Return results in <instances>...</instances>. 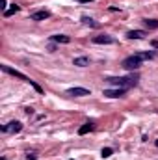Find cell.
<instances>
[{"instance_id":"obj_1","label":"cell","mask_w":158,"mask_h":160,"mask_svg":"<svg viewBox=\"0 0 158 160\" xmlns=\"http://www.w3.org/2000/svg\"><path fill=\"white\" fill-rule=\"evenodd\" d=\"M138 80H140L138 75H130V77H119V78H106V82L114 86H121V88H128V86H136Z\"/></svg>"},{"instance_id":"obj_2","label":"cell","mask_w":158,"mask_h":160,"mask_svg":"<svg viewBox=\"0 0 158 160\" xmlns=\"http://www.w3.org/2000/svg\"><path fill=\"white\" fill-rule=\"evenodd\" d=\"M140 65H141V60H140L136 54H134V56H128V58L123 60V67H125L126 71H138Z\"/></svg>"},{"instance_id":"obj_3","label":"cell","mask_w":158,"mask_h":160,"mask_svg":"<svg viewBox=\"0 0 158 160\" xmlns=\"http://www.w3.org/2000/svg\"><path fill=\"white\" fill-rule=\"evenodd\" d=\"M0 67H2V71H4V73H7V75H11V77H17V78L24 80V82H30V78H28L26 75H22L21 71L13 69V67H9V65H0Z\"/></svg>"},{"instance_id":"obj_4","label":"cell","mask_w":158,"mask_h":160,"mask_svg":"<svg viewBox=\"0 0 158 160\" xmlns=\"http://www.w3.org/2000/svg\"><path fill=\"white\" fill-rule=\"evenodd\" d=\"M2 130H4V132H11V134H17V132L22 130V123H21V121H11V123L4 125Z\"/></svg>"},{"instance_id":"obj_5","label":"cell","mask_w":158,"mask_h":160,"mask_svg":"<svg viewBox=\"0 0 158 160\" xmlns=\"http://www.w3.org/2000/svg\"><path fill=\"white\" fill-rule=\"evenodd\" d=\"M126 93V88H117V89H104V97H110V99H119Z\"/></svg>"},{"instance_id":"obj_6","label":"cell","mask_w":158,"mask_h":160,"mask_svg":"<svg viewBox=\"0 0 158 160\" xmlns=\"http://www.w3.org/2000/svg\"><path fill=\"white\" fill-rule=\"evenodd\" d=\"M67 95H71V97H86V95H89V89H86V88H71V89H67Z\"/></svg>"},{"instance_id":"obj_7","label":"cell","mask_w":158,"mask_h":160,"mask_svg":"<svg viewBox=\"0 0 158 160\" xmlns=\"http://www.w3.org/2000/svg\"><path fill=\"white\" fill-rule=\"evenodd\" d=\"M93 43H97V45H110V43H114V38L108 36V34H101V36L93 38Z\"/></svg>"},{"instance_id":"obj_8","label":"cell","mask_w":158,"mask_h":160,"mask_svg":"<svg viewBox=\"0 0 158 160\" xmlns=\"http://www.w3.org/2000/svg\"><path fill=\"white\" fill-rule=\"evenodd\" d=\"M48 17H50V11H47V9H41V11H36V13L30 15L32 21H45V19H48Z\"/></svg>"},{"instance_id":"obj_9","label":"cell","mask_w":158,"mask_h":160,"mask_svg":"<svg viewBox=\"0 0 158 160\" xmlns=\"http://www.w3.org/2000/svg\"><path fill=\"white\" fill-rule=\"evenodd\" d=\"M145 36H147V32H143V30H130V32L126 34L128 39H143Z\"/></svg>"},{"instance_id":"obj_10","label":"cell","mask_w":158,"mask_h":160,"mask_svg":"<svg viewBox=\"0 0 158 160\" xmlns=\"http://www.w3.org/2000/svg\"><path fill=\"white\" fill-rule=\"evenodd\" d=\"M93 128H95V125H93L91 121H87V123H84V125H82V127L78 128V134H80V136H84V134H87V132H91Z\"/></svg>"},{"instance_id":"obj_11","label":"cell","mask_w":158,"mask_h":160,"mask_svg":"<svg viewBox=\"0 0 158 160\" xmlns=\"http://www.w3.org/2000/svg\"><path fill=\"white\" fill-rule=\"evenodd\" d=\"M77 67H86V65H89V58H86V56H80V58H75V62H73Z\"/></svg>"},{"instance_id":"obj_12","label":"cell","mask_w":158,"mask_h":160,"mask_svg":"<svg viewBox=\"0 0 158 160\" xmlns=\"http://www.w3.org/2000/svg\"><path fill=\"white\" fill-rule=\"evenodd\" d=\"M50 41H54V43H69L71 38L69 36H63V34H58V36H52Z\"/></svg>"},{"instance_id":"obj_13","label":"cell","mask_w":158,"mask_h":160,"mask_svg":"<svg viewBox=\"0 0 158 160\" xmlns=\"http://www.w3.org/2000/svg\"><path fill=\"white\" fill-rule=\"evenodd\" d=\"M19 9H21V6H17V4H11V8H7V9L4 11V15H6V17H11V15H15Z\"/></svg>"},{"instance_id":"obj_14","label":"cell","mask_w":158,"mask_h":160,"mask_svg":"<svg viewBox=\"0 0 158 160\" xmlns=\"http://www.w3.org/2000/svg\"><path fill=\"white\" fill-rule=\"evenodd\" d=\"M143 22H145V26H147V28H153V30H156V28H158V21H156V19H145Z\"/></svg>"},{"instance_id":"obj_15","label":"cell","mask_w":158,"mask_h":160,"mask_svg":"<svg viewBox=\"0 0 158 160\" xmlns=\"http://www.w3.org/2000/svg\"><path fill=\"white\" fill-rule=\"evenodd\" d=\"M82 22H84L86 26H91V28H97V26H99V22H95V21L89 19V17H82Z\"/></svg>"},{"instance_id":"obj_16","label":"cell","mask_w":158,"mask_h":160,"mask_svg":"<svg viewBox=\"0 0 158 160\" xmlns=\"http://www.w3.org/2000/svg\"><path fill=\"white\" fill-rule=\"evenodd\" d=\"M136 56H138L140 60H153V58H155V52H138Z\"/></svg>"},{"instance_id":"obj_17","label":"cell","mask_w":158,"mask_h":160,"mask_svg":"<svg viewBox=\"0 0 158 160\" xmlns=\"http://www.w3.org/2000/svg\"><path fill=\"white\" fill-rule=\"evenodd\" d=\"M112 153H114L112 147H104V149L101 151V157H102V158H108V157H112Z\"/></svg>"},{"instance_id":"obj_18","label":"cell","mask_w":158,"mask_h":160,"mask_svg":"<svg viewBox=\"0 0 158 160\" xmlns=\"http://www.w3.org/2000/svg\"><path fill=\"white\" fill-rule=\"evenodd\" d=\"M26 158H28V160H36V158H37V155H36V153H28V155H26Z\"/></svg>"},{"instance_id":"obj_19","label":"cell","mask_w":158,"mask_h":160,"mask_svg":"<svg viewBox=\"0 0 158 160\" xmlns=\"http://www.w3.org/2000/svg\"><path fill=\"white\" fill-rule=\"evenodd\" d=\"M0 8H2V9H4V11H6V9H7V8H6V0H0Z\"/></svg>"},{"instance_id":"obj_20","label":"cell","mask_w":158,"mask_h":160,"mask_svg":"<svg viewBox=\"0 0 158 160\" xmlns=\"http://www.w3.org/2000/svg\"><path fill=\"white\" fill-rule=\"evenodd\" d=\"M153 47H155V48H158V41H156V39L153 41Z\"/></svg>"},{"instance_id":"obj_21","label":"cell","mask_w":158,"mask_h":160,"mask_svg":"<svg viewBox=\"0 0 158 160\" xmlns=\"http://www.w3.org/2000/svg\"><path fill=\"white\" fill-rule=\"evenodd\" d=\"M78 2H82V4H86V2H93V0H78Z\"/></svg>"},{"instance_id":"obj_22","label":"cell","mask_w":158,"mask_h":160,"mask_svg":"<svg viewBox=\"0 0 158 160\" xmlns=\"http://www.w3.org/2000/svg\"><path fill=\"white\" fill-rule=\"evenodd\" d=\"M155 143H156V147H158V140H156V142H155Z\"/></svg>"},{"instance_id":"obj_23","label":"cell","mask_w":158,"mask_h":160,"mask_svg":"<svg viewBox=\"0 0 158 160\" xmlns=\"http://www.w3.org/2000/svg\"><path fill=\"white\" fill-rule=\"evenodd\" d=\"M71 160H73V158H71Z\"/></svg>"}]
</instances>
